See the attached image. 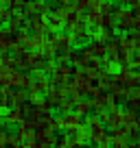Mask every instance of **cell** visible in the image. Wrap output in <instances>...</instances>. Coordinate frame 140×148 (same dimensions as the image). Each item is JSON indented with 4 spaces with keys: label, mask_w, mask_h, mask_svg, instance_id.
<instances>
[{
    "label": "cell",
    "mask_w": 140,
    "mask_h": 148,
    "mask_svg": "<svg viewBox=\"0 0 140 148\" xmlns=\"http://www.w3.org/2000/svg\"><path fill=\"white\" fill-rule=\"evenodd\" d=\"M2 55H5V52H2V50H0V59H2Z\"/></svg>",
    "instance_id": "obj_26"
},
{
    "label": "cell",
    "mask_w": 140,
    "mask_h": 148,
    "mask_svg": "<svg viewBox=\"0 0 140 148\" xmlns=\"http://www.w3.org/2000/svg\"><path fill=\"white\" fill-rule=\"evenodd\" d=\"M20 142H22V139H20L15 133H9V135H7V148H15Z\"/></svg>",
    "instance_id": "obj_24"
},
{
    "label": "cell",
    "mask_w": 140,
    "mask_h": 148,
    "mask_svg": "<svg viewBox=\"0 0 140 148\" xmlns=\"http://www.w3.org/2000/svg\"><path fill=\"white\" fill-rule=\"evenodd\" d=\"M13 15L15 13L11 9H7L5 5H0V24H9L11 20H13Z\"/></svg>",
    "instance_id": "obj_20"
},
{
    "label": "cell",
    "mask_w": 140,
    "mask_h": 148,
    "mask_svg": "<svg viewBox=\"0 0 140 148\" xmlns=\"http://www.w3.org/2000/svg\"><path fill=\"white\" fill-rule=\"evenodd\" d=\"M88 37H90V31H88V28H79V31L70 33V42H72V48H75V46H79V48L88 46Z\"/></svg>",
    "instance_id": "obj_12"
},
{
    "label": "cell",
    "mask_w": 140,
    "mask_h": 148,
    "mask_svg": "<svg viewBox=\"0 0 140 148\" xmlns=\"http://www.w3.org/2000/svg\"><path fill=\"white\" fill-rule=\"evenodd\" d=\"M127 7H129L131 11H138L140 9V0H127Z\"/></svg>",
    "instance_id": "obj_25"
},
{
    "label": "cell",
    "mask_w": 140,
    "mask_h": 148,
    "mask_svg": "<svg viewBox=\"0 0 140 148\" xmlns=\"http://www.w3.org/2000/svg\"><path fill=\"white\" fill-rule=\"evenodd\" d=\"M90 7H92V2H90V0H72V2H70V9L79 11V13H85Z\"/></svg>",
    "instance_id": "obj_19"
},
{
    "label": "cell",
    "mask_w": 140,
    "mask_h": 148,
    "mask_svg": "<svg viewBox=\"0 0 140 148\" xmlns=\"http://www.w3.org/2000/svg\"><path fill=\"white\" fill-rule=\"evenodd\" d=\"M72 74H75V68L70 63H57L55 65V72L51 74V83H68V81H72Z\"/></svg>",
    "instance_id": "obj_7"
},
{
    "label": "cell",
    "mask_w": 140,
    "mask_h": 148,
    "mask_svg": "<svg viewBox=\"0 0 140 148\" xmlns=\"http://www.w3.org/2000/svg\"><path fill=\"white\" fill-rule=\"evenodd\" d=\"M24 120H26V107H15L2 118V124H18L20 126Z\"/></svg>",
    "instance_id": "obj_9"
},
{
    "label": "cell",
    "mask_w": 140,
    "mask_h": 148,
    "mask_svg": "<svg viewBox=\"0 0 140 148\" xmlns=\"http://www.w3.org/2000/svg\"><path fill=\"white\" fill-rule=\"evenodd\" d=\"M79 126H83V120L77 116L75 111H70V113H59V116L53 118V122H51L53 131H66V133H72V131H77Z\"/></svg>",
    "instance_id": "obj_1"
},
{
    "label": "cell",
    "mask_w": 140,
    "mask_h": 148,
    "mask_svg": "<svg viewBox=\"0 0 140 148\" xmlns=\"http://www.w3.org/2000/svg\"><path fill=\"white\" fill-rule=\"evenodd\" d=\"M83 124H85V129H88L90 142H94L96 146H98V144H103V142H107V139H110L107 131H105V124H103V122L98 120L96 116H90V118H85V120H83Z\"/></svg>",
    "instance_id": "obj_2"
},
{
    "label": "cell",
    "mask_w": 140,
    "mask_h": 148,
    "mask_svg": "<svg viewBox=\"0 0 140 148\" xmlns=\"http://www.w3.org/2000/svg\"><path fill=\"white\" fill-rule=\"evenodd\" d=\"M90 111H94V107H92V100H85V98H81L79 102L75 105V113L81 118V120H85V118H90Z\"/></svg>",
    "instance_id": "obj_13"
},
{
    "label": "cell",
    "mask_w": 140,
    "mask_h": 148,
    "mask_svg": "<svg viewBox=\"0 0 140 148\" xmlns=\"http://www.w3.org/2000/svg\"><path fill=\"white\" fill-rule=\"evenodd\" d=\"M11 96H13V105L15 107H24V102L28 100V92H24V89H11Z\"/></svg>",
    "instance_id": "obj_18"
},
{
    "label": "cell",
    "mask_w": 140,
    "mask_h": 148,
    "mask_svg": "<svg viewBox=\"0 0 140 148\" xmlns=\"http://www.w3.org/2000/svg\"><path fill=\"white\" fill-rule=\"evenodd\" d=\"M68 98V94H66V83L59 85V83H51V87H48L46 92V100L51 102L53 107H59L61 100H66Z\"/></svg>",
    "instance_id": "obj_8"
},
{
    "label": "cell",
    "mask_w": 140,
    "mask_h": 148,
    "mask_svg": "<svg viewBox=\"0 0 140 148\" xmlns=\"http://www.w3.org/2000/svg\"><path fill=\"white\" fill-rule=\"evenodd\" d=\"M48 61L42 57V52H28V59H26V70H33V72H44L46 70Z\"/></svg>",
    "instance_id": "obj_10"
},
{
    "label": "cell",
    "mask_w": 140,
    "mask_h": 148,
    "mask_svg": "<svg viewBox=\"0 0 140 148\" xmlns=\"http://www.w3.org/2000/svg\"><path fill=\"white\" fill-rule=\"evenodd\" d=\"M33 133H35V124H33V122H28V120H24L22 124L18 126V131H15V135H18L22 142H24L26 137H31Z\"/></svg>",
    "instance_id": "obj_15"
},
{
    "label": "cell",
    "mask_w": 140,
    "mask_h": 148,
    "mask_svg": "<svg viewBox=\"0 0 140 148\" xmlns=\"http://www.w3.org/2000/svg\"><path fill=\"white\" fill-rule=\"evenodd\" d=\"M48 87H51V79L46 76V72H35L33 74V85H31V89H28V100L35 102L37 98L46 96Z\"/></svg>",
    "instance_id": "obj_3"
},
{
    "label": "cell",
    "mask_w": 140,
    "mask_h": 148,
    "mask_svg": "<svg viewBox=\"0 0 140 148\" xmlns=\"http://www.w3.org/2000/svg\"><path fill=\"white\" fill-rule=\"evenodd\" d=\"M18 46V44L13 42V37H11V33L7 31V28H0V50H13V48Z\"/></svg>",
    "instance_id": "obj_14"
},
{
    "label": "cell",
    "mask_w": 140,
    "mask_h": 148,
    "mask_svg": "<svg viewBox=\"0 0 140 148\" xmlns=\"http://www.w3.org/2000/svg\"><path fill=\"white\" fill-rule=\"evenodd\" d=\"M79 28H85V22H83V13H79V11L75 9H68V13H66L64 18V33H75L79 31Z\"/></svg>",
    "instance_id": "obj_5"
},
{
    "label": "cell",
    "mask_w": 140,
    "mask_h": 148,
    "mask_svg": "<svg viewBox=\"0 0 140 148\" xmlns=\"http://www.w3.org/2000/svg\"><path fill=\"white\" fill-rule=\"evenodd\" d=\"M31 85H33V76H31V74H26V72H24V74H22V81H20V89L28 92V89H31Z\"/></svg>",
    "instance_id": "obj_21"
},
{
    "label": "cell",
    "mask_w": 140,
    "mask_h": 148,
    "mask_svg": "<svg viewBox=\"0 0 140 148\" xmlns=\"http://www.w3.org/2000/svg\"><path fill=\"white\" fill-rule=\"evenodd\" d=\"M114 20H116V28H118V31H131L136 15H134V11H131L129 7L116 5V7H114Z\"/></svg>",
    "instance_id": "obj_4"
},
{
    "label": "cell",
    "mask_w": 140,
    "mask_h": 148,
    "mask_svg": "<svg viewBox=\"0 0 140 148\" xmlns=\"http://www.w3.org/2000/svg\"><path fill=\"white\" fill-rule=\"evenodd\" d=\"M57 148H77V146H75L72 142H70V137H68V135H64V137H59V139H57Z\"/></svg>",
    "instance_id": "obj_23"
},
{
    "label": "cell",
    "mask_w": 140,
    "mask_h": 148,
    "mask_svg": "<svg viewBox=\"0 0 140 148\" xmlns=\"http://www.w3.org/2000/svg\"><path fill=\"white\" fill-rule=\"evenodd\" d=\"M127 107L140 113V87H138V89H134V92L129 94V98H127Z\"/></svg>",
    "instance_id": "obj_17"
},
{
    "label": "cell",
    "mask_w": 140,
    "mask_h": 148,
    "mask_svg": "<svg viewBox=\"0 0 140 148\" xmlns=\"http://www.w3.org/2000/svg\"><path fill=\"white\" fill-rule=\"evenodd\" d=\"M26 31H31V35H46L48 31V15H31L26 20Z\"/></svg>",
    "instance_id": "obj_6"
},
{
    "label": "cell",
    "mask_w": 140,
    "mask_h": 148,
    "mask_svg": "<svg viewBox=\"0 0 140 148\" xmlns=\"http://www.w3.org/2000/svg\"><path fill=\"white\" fill-rule=\"evenodd\" d=\"M44 44H46V35H31L22 46H26L28 52H40L44 48Z\"/></svg>",
    "instance_id": "obj_11"
},
{
    "label": "cell",
    "mask_w": 140,
    "mask_h": 148,
    "mask_svg": "<svg viewBox=\"0 0 140 148\" xmlns=\"http://www.w3.org/2000/svg\"><path fill=\"white\" fill-rule=\"evenodd\" d=\"M48 28H51L53 33H59L61 28H64V20H61L59 15H55L53 11L48 13Z\"/></svg>",
    "instance_id": "obj_16"
},
{
    "label": "cell",
    "mask_w": 140,
    "mask_h": 148,
    "mask_svg": "<svg viewBox=\"0 0 140 148\" xmlns=\"http://www.w3.org/2000/svg\"><path fill=\"white\" fill-rule=\"evenodd\" d=\"M28 37H31V35H28V31H26V28H22V31H18V33L13 35V42H15V44H24Z\"/></svg>",
    "instance_id": "obj_22"
}]
</instances>
